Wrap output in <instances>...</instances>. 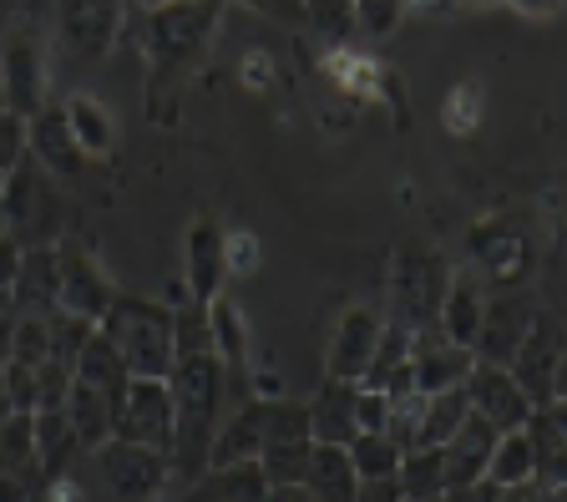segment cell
<instances>
[{
	"label": "cell",
	"instance_id": "cell-1",
	"mask_svg": "<svg viewBox=\"0 0 567 502\" xmlns=\"http://www.w3.org/2000/svg\"><path fill=\"white\" fill-rule=\"evenodd\" d=\"M167 391H173V447H167V462L183 472V478H203L208 472V447L218 417H224V366L218 356H177L173 371H167Z\"/></svg>",
	"mask_w": 567,
	"mask_h": 502
},
{
	"label": "cell",
	"instance_id": "cell-2",
	"mask_svg": "<svg viewBox=\"0 0 567 502\" xmlns=\"http://www.w3.org/2000/svg\"><path fill=\"white\" fill-rule=\"evenodd\" d=\"M96 330L117 346L127 376L167 381V371H173V360H177L173 356V310L167 305H153V299H142V295H117Z\"/></svg>",
	"mask_w": 567,
	"mask_h": 502
},
{
	"label": "cell",
	"instance_id": "cell-3",
	"mask_svg": "<svg viewBox=\"0 0 567 502\" xmlns=\"http://www.w3.org/2000/svg\"><path fill=\"white\" fill-rule=\"evenodd\" d=\"M224 0H167L163 11H153L147 21V57H153V76L183 72L193 57L203 51V41L213 37Z\"/></svg>",
	"mask_w": 567,
	"mask_h": 502
},
{
	"label": "cell",
	"instance_id": "cell-4",
	"mask_svg": "<svg viewBox=\"0 0 567 502\" xmlns=\"http://www.w3.org/2000/svg\"><path fill=\"white\" fill-rule=\"evenodd\" d=\"M507 371L532 407H563V330L553 310H532V330Z\"/></svg>",
	"mask_w": 567,
	"mask_h": 502
},
{
	"label": "cell",
	"instance_id": "cell-5",
	"mask_svg": "<svg viewBox=\"0 0 567 502\" xmlns=\"http://www.w3.org/2000/svg\"><path fill=\"white\" fill-rule=\"evenodd\" d=\"M112 437H117V442L153 447V452H167V447H173V391H167V381L132 376L117 401V427H112Z\"/></svg>",
	"mask_w": 567,
	"mask_h": 502
},
{
	"label": "cell",
	"instance_id": "cell-6",
	"mask_svg": "<svg viewBox=\"0 0 567 502\" xmlns=\"http://www.w3.org/2000/svg\"><path fill=\"white\" fill-rule=\"evenodd\" d=\"M96 457H102V478L117 502H157L163 498L167 472H173L167 452H153V447L117 442V437H112L106 447H96Z\"/></svg>",
	"mask_w": 567,
	"mask_h": 502
},
{
	"label": "cell",
	"instance_id": "cell-7",
	"mask_svg": "<svg viewBox=\"0 0 567 502\" xmlns=\"http://www.w3.org/2000/svg\"><path fill=\"white\" fill-rule=\"evenodd\" d=\"M532 310H537L532 295H486L482 325H476V340H472L476 366H502L507 371L532 330Z\"/></svg>",
	"mask_w": 567,
	"mask_h": 502
},
{
	"label": "cell",
	"instance_id": "cell-8",
	"mask_svg": "<svg viewBox=\"0 0 567 502\" xmlns=\"http://www.w3.org/2000/svg\"><path fill=\"white\" fill-rule=\"evenodd\" d=\"M0 107L21 122L47 107V61H41V41L31 31H16L0 47Z\"/></svg>",
	"mask_w": 567,
	"mask_h": 502
},
{
	"label": "cell",
	"instance_id": "cell-9",
	"mask_svg": "<svg viewBox=\"0 0 567 502\" xmlns=\"http://www.w3.org/2000/svg\"><path fill=\"white\" fill-rule=\"evenodd\" d=\"M56 269H61V295H56L61 310L102 325V315L112 310V299H117V285L102 275V264L76 239H66V244H56Z\"/></svg>",
	"mask_w": 567,
	"mask_h": 502
},
{
	"label": "cell",
	"instance_id": "cell-10",
	"mask_svg": "<svg viewBox=\"0 0 567 502\" xmlns=\"http://www.w3.org/2000/svg\"><path fill=\"white\" fill-rule=\"evenodd\" d=\"M446 279H451V269L441 259H411V254H405V259L395 264V305H390V320L405 325V330L436 325Z\"/></svg>",
	"mask_w": 567,
	"mask_h": 502
},
{
	"label": "cell",
	"instance_id": "cell-11",
	"mask_svg": "<svg viewBox=\"0 0 567 502\" xmlns=\"http://www.w3.org/2000/svg\"><path fill=\"white\" fill-rule=\"evenodd\" d=\"M476 356L466 346H451L441 325H421L411 330V376H415V391L436 396V391H451L472 376Z\"/></svg>",
	"mask_w": 567,
	"mask_h": 502
},
{
	"label": "cell",
	"instance_id": "cell-12",
	"mask_svg": "<svg viewBox=\"0 0 567 502\" xmlns=\"http://www.w3.org/2000/svg\"><path fill=\"white\" fill-rule=\"evenodd\" d=\"M461 391H466V407L492 421L496 431H517L522 421L532 417V401L522 396V386L512 381V371H502V366H472V376L461 381Z\"/></svg>",
	"mask_w": 567,
	"mask_h": 502
},
{
	"label": "cell",
	"instance_id": "cell-13",
	"mask_svg": "<svg viewBox=\"0 0 567 502\" xmlns=\"http://www.w3.org/2000/svg\"><path fill=\"white\" fill-rule=\"evenodd\" d=\"M25 157L41 173H56V178H82L86 167V153L76 147L61 107H41L35 117H25Z\"/></svg>",
	"mask_w": 567,
	"mask_h": 502
},
{
	"label": "cell",
	"instance_id": "cell-14",
	"mask_svg": "<svg viewBox=\"0 0 567 502\" xmlns=\"http://www.w3.org/2000/svg\"><path fill=\"white\" fill-rule=\"evenodd\" d=\"M380 330H385V315H380L375 305H350V310L340 315L334 340H330V376H334V381H354V386H360L370 356H375Z\"/></svg>",
	"mask_w": 567,
	"mask_h": 502
},
{
	"label": "cell",
	"instance_id": "cell-15",
	"mask_svg": "<svg viewBox=\"0 0 567 502\" xmlns=\"http://www.w3.org/2000/svg\"><path fill=\"white\" fill-rule=\"evenodd\" d=\"M496 437H502V431H496L492 421L476 417V411H466V421H461V427L446 437V447H441V467H446V492H451V488H472V482L486 478V462H492Z\"/></svg>",
	"mask_w": 567,
	"mask_h": 502
},
{
	"label": "cell",
	"instance_id": "cell-16",
	"mask_svg": "<svg viewBox=\"0 0 567 502\" xmlns=\"http://www.w3.org/2000/svg\"><path fill=\"white\" fill-rule=\"evenodd\" d=\"M228 234L213 218H193L188 228V295L198 299V305H213V299L224 295L228 285Z\"/></svg>",
	"mask_w": 567,
	"mask_h": 502
},
{
	"label": "cell",
	"instance_id": "cell-17",
	"mask_svg": "<svg viewBox=\"0 0 567 502\" xmlns=\"http://www.w3.org/2000/svg\"><path fill=\"white\" fill-rule=\"evenodd\" d=\"M61 295V269H56V249L51 244H31L21 249V269L11 279V299L16 315H51Z\"/></svg>",
	"mask_w": 567,
	"mask_h": 502
},
{
	"label": "cell",
	"instance_id": "cell-18",
	"mask_svg": "<svg viewBox=\"0 0 567 502\" xmlns=\"http://www.w3.org/2000/svg\"><path fill=\"white\" fill-rule=\"evenodd\" d=\"M354 391L360 386L354 381H324L319 386V396L309 401V442L315 447H350L354 437H360V427H354Z\"/></svg>",
	"mask_w": 567,
	"mask_h": 502
},
{
	"label": "cell",
	"instance_id": "cell-19",
	"mask_svg": "<svg viewBox=\"0 0 567 502\" xmlns=\"http://www.w3.org/2000/svg\"><path fill=\"white\" fill-rule=\"evenodd\" d=\"M61 31L86 61H102L117 41V0H61Z\"/></svg>",
	"mask_w": 567,
	"mask_h": 502
},
{
	"label": "cell",
	"instance_id": "cell-20",
	"mask_svg": "<svg viewBox=\"0 0 567 502\" xmlns=\"http://www.w3.org/2000/svg\"><path fill=\"white\" fill-rule=\"evenodd\" d=\"M522 431H527V447H532V482L537 488H563V467H567L563 407H532Z\"/></svg>",
	"mask_w": 567,
	"mask_h": 502
},
{
	"label": "cell",
	"instance_id": "cell-21",
	"mask_svg": "<svg viewBox=\"0 0 567 502\" xmlns=\"http://www.w3.org/2000/svg\"><path fill=\"white\" fill-rule=\"evenodd\" d=\"M482 305H486L482 275H476V269H456V275L446 279V295H441V310H436V325L451 346L472 350L476 325H482Z\"/></svg>",
	"mask_w": 567,
	"mask_h": 502
},
{
	"label": "cell",
	"instance_id": "cell-22",
	"mask_svg": "<svg viewBox=\"0 0 567 502\" xmlns=\"http://www.w3.org/2000/svg\"><path fill=\"white\" fill-rule=\"evenodd\" d=\"M61 411H66V427H71V437H76V447H82V452H96V447L112 442V427H117V396L71 381L66 407H61Z\"/></svg>",
	"mask_w": 567,
	"mask_h": 502
},
{
	"label": "cell",
	"instance_id": "cell-23",
	"mask_svg": "<svg viewBox=\"0 0 567 502\" xmlns=\"http://www.w3.org/2000/svg\"><path fill=\"white\" fill-rule=\"evenodd\" d=\"M264 452V431H259V411L254 401L234 411L228 421H218L213 431V447H208V472H224V467H244V462H259Z\"/></svg>",
	"mask_w": 567,
	"mask_h": 502
},
{
	"label": "cell",
	"instance_id": "cell-24",
	"mask_svg": "<svg viewBox=\"0 0 567 502\" xmlns=\"http://www.w3.org/2000/svg\"><path fill=\"white\" fill-rule=\"evenodd\" d=\"M71 381L96 386V391H106V396H117L122 401V391H127L132 376H127V366H122L117 346H112L102 330H92L86 335V346L76 350V360H71Z\"/></svg>",
	"mask_w": 567,
	"mask_h": 502
},
{
	"label": "cell",
	"instance_id": "cell-25",
	"mask_svg": "<svg viewBox=\"0 0 567 502\" xmlns=\"http://www.w3.org/2000/svg\"><path fill=\"white\" fill-rule=\"evenodd\" d=\"M305 488L315 502H354L360 478H354V467H350V452L344 447H315L309 452Z\"/></svg>",
	"mask_w": 567,
	"mask_h": 502
},
{
	"label": "cell",
	"instance_id": "cell-26",
	"mask_svg": "<svg viewBox=\"0 0 567 502\" xmlns=\"http://www.w3.org/2000/svg\"><path fill=\"white\" fill-rule=\"evenodd\" d=\"M395 488L401 502H436L446 492V467H441V447H415L395 467Z\"/></svg>",
	"mask_w": 567,
	"mask_h": 502
},
{
	"label": "cell",
	"instance_id": "cell-27",
	"mask_svg": "<svg viewBox=\"0 0 567 502\" xmlns=\"http://www.w3.org/2000/svg\"><path fill=\"white\" fill-rule=\"evenodd\" d=\"M61 112H66V127H71V137H76V147H82L86 157L112 153V117H106V107L96 102V96H71Z\"/></svg>",
	"mask_w": 567,
	"mask_h": 502
},
{
	"label": "cell",
	"instance_id": "cell-28",
	"mask_svg": "<svg viewBox=\"0 0 567 502\" xmlns=\"http://www.w3.org/2000/svg\"><path fill=\"white\" fill-rule=\"evenodd\" d=\"M486 482L492 488H522L532 482V447H527V431H502L492 447V462H486Z\"/></svg>",
	"mask_w": 567,
	"mask_h": 502
},
{
	"label": "cell",
	"instance_id": "cell-29",
	"mask_svg": "<svg viewBox=\"0 0 567 502\" xmlns=\"http://www.w3.org/2000/svg\"><path fill=\"white\" fill-rule=\"evenodd\" d=\"M350 467L360 482H390L395 478V467H401V452H395V442L390 437H380V431H360L350 447Z\"/></svg>",
	"mask_w": 567,
	"mask_h": 502
},
{
	"label": "cell",
	"instance_id": "cell-30",
	"mask_svg": "<svg viewBox=\"0 0 567 502\" xmlns=\"http://www.w3.org/2000/svg\"><path fill=\"white\" fill-rule=\"evenodd\" d=\"M405 360H411V330H405V325H395V320H385V330H380L375 356H370L360 386H365V391H385V381L401 371Z\"/></svg>",
	"mask_w": 567,
	"mask_h": 502
},
{
	"label": "cell",
	"instance_id": "cell-31",
	"mask_svg": "<svg viewBox=\"0 0 567 502\" xmlns=\"http://www.w3.org/2000/svg\"><path fill=\"white\" fill-rule=\"evenodd\" d=\"M466 391L451 386V391L425 396V411H421V447H446V437L466 421Z\"/></svg>",
	"mask_w": 567,
	"mask_h": 502
},
{
	"label": "cell",
	"instance_id": "cell-32",
	"mask_svg": "<svg viewBox=\"0 0 567 502\" xmlns=\"http://www.w3.org/2000/svg\"><path fill=\"white\" fill-rule=\"evenodd\" d=\"M309 452H315V442H279V447H264V452H259L264 482H269V488H305Z\"/></svg>",
	"mask_w": 567,
	"mask_h": 502
},
{
	"label": "cell",
	"instance_id": "cell-33",
	"mask_svg": "<svg viewBox=\"0 0 567 502\" xmlns=\"http://www.w3.org/2000/svg\"><path fill=\"white\" fill-rule=\"evenodd\" d=\"M208 350H213L208 305H198V299L173 305V356H208Z\"/></svg>",
	"mask_w": 567,
	"mask_h": 502
},
{
	"label": "cell",
	"instance_id": "cell-34",
	"mask_svg": "<svg viewBox=\"0 0 567 502\" xmlns=\"http://www.w3.org/2000/svg\"><path fill=\"white\" fill-rule=\"evenodd\" d=\"M41 320H47V340H51V360H76V350L86 346V335L96 330L92 320H82V315H71V310H51V315H41Z\"/></svg>",
	"mask_w": 567,
	"mask_h": 502
},
{
	"label": "cell",
	"instance_id": "cell-35",
	"mask_svg": "<svg viewBox=\"0 0 567 502\" xmlns=\"http://www.w3.org/2000/svg\"><path fill=\"white\" fill-rule=\"evenodd\" d=\"M11 360L16 366H47L51 360V340H47V320L41 315H16Z\"/></svg>",
	"mask_w": 567,
	"mask_h": 502
},
{
	"label": "cell",
	"instance_id": "cell-36",
	"mask_svg": "<svg viewBox=\"0 0 567 502\" xmlns=\"http://www.w3.org/2000/svg\"><path fill=\"white\" fill-rule=\"evenodd\" d=\"M305 21H315V31L330 41H344L354 37V0H305Z\"/></svg>",
	"mask_w": 567,
	"mask_h": 502
},
{
	"label": "cell",
	"instance_id": "cell-37",
	"mask_svg": "<svg viewBox=\"0 0 567 502\" xmlns=\"http://www.w3.org/2000/svg\"><path fill=\"white\" fill-rule=\"evenodd\" d=\"M405 16V0H354V31H365V37H390Z\"/></svg>",
	"mask_w": 567,
	"mask_h": 502
},
{
	"label": "cell",
	"instance_id": "cell-38",
	"mask_svg": "<svg viewBox=\"0 0 567 502\" xmlns=\"http://www.w3.org/2000/svg\"><path fill=\"white\" fill-rule=\"evenodd\" d=\"M71 391V366L66 360H47L35 366V411H61Z\"/></svg>",
	"mask_w": 567,
	"mask_h": 502
},
{
	"label": "cell",
	"instance_id": "cell-39",
	"mask_svg": "<svg viewBox=\"0 0 567 502\" xmlns=\"http://www.w3.org/2000/svg\"><path fill=\"white\" fill-rule=\"evenodd\" d=\"M21 157H25V122L0 107V188H6V178L16 173Z\"/></svg>",
	"mask_w": 567,
	"mask_h": 502
},
{
	"label": "cell",
	"instance_id": "cell-40",
	"mask_svg": "<svg viewBox=\"0 0 567 502\" xmlns=\"http://www.w3.org/2000/svg\"><path fill=\"white\" fill-rule=\"evenodd\" d=\"M0 386H6V401L11 411H35V366H6L0 371Z\"/></svg>",
	"mask_w": 567,
	"mask_h": 502
},
{
	"label": "cell",
	"instance_id": "cell-41",
	"mask_svg": "<svg viewBox=\"0 0 567 502\" xmlns=\"http://www.w3.org/2000/svg\"><path fill=\"white\" fill-rule=\"evenodd\" d=\"M385 411H390V401H385V391H354V427L360 431H385Z\"/></svg>",
	"mask_w": 567,
	"mask_h": 502
},
{
	"label": "cell",
	"instance_id": "cell-42",
	"mask_svg": "<svg viewBox=\"0 0 567 502\" xmlns=\"http://www.w3.org/2000/svg\"><path fill=\"white\" fill-rule=\"evenodd\" d=\"M472 96H476V86H461V92L451 96V102H446V127H456V132L472 127V122H476V102H472Z\"/></svg>",
	"mask_w": 567,
	"mask_h": 502
},
{
	"label": "cell",
	"instance_id": "cell-43",
	"mask_svg": "<svg viewBox=\"0 0 567 502\" xmlns=\"http://www.w3.org/2000/svg\"><path fill=\"white\" fill-rule=\"evenodd\" d=\"M224 249H228V275H234V269L244 275V269H254V259H259V244L248 239V234H228Z\"/></svg>",
	"mask_w": 567,
	"mask_h": 502
},
{
	"label": "cell",
	"instance_id": "cell-44",
	"mask_svg": "<svg viewBox=\"0 0 567 502\" xmlns=\"http://www.w3.org/2000/svg\"><path fill=\"white\" fill-rule=\"evenodd\" d=\"M41 498V488H35L31 478H21V472H0V502H31Z\"/></svg>",
	"mask_w": 567,
	"mask_h": 502
},
{
	"label": "cell",
	"instance_id": "cell-45",
	"mask_svg": "<svg viewBox=\"0 0 567 502\" xmlns=\"http://www.w3.org/2000/svg\"><path fill=\"white\" fill-rule=\"evenodd\" d=\"M496 502H563V488H537V482H522V488H502Z\"/></svg>",
	"mask_w": 567,
	"mask_h": 502
},
{
	"label": "cell",
	"instance_id": "cell-46",
	"mask_svg": "<svg viewBox=\"0 0 567 502\" xmlns=\"http://www.w3.org/2000/svg\"><path fill=\"white\" fill-rule=\"evenodd\" d=\"M16 269H21V244L11 234H0V289H11Z\"/></svg>",
	"mask_w": 567,
	"mask_h": 502
},
{
	"label": "cell",
	"instance_id": "cell-47",
	"mask_svg": "<svg viewBox=\"0 0 567 502\" xmlns=\"http://www.w3.org/2000/svg\"><path fill=\"white\" fill-rule=\"evenodd\" d=\"M254 11L279 16V21H305V0H248Z\"/></svg>",
	"mask_w": 567,
	"mask_h": 502
},
{
	"label": "cell",
	"instance_id": "cell-48",
	"mask_svg": "<svg viewBox=\"0 0 567 502\" xmlns=\"http://www.w3.org/2000/svg\"><path fill=\"white\" fill-rule=\"evenodd\" d=\"M354 502H401V488H395V478L390 482H360Z\"/></svg>",
	"mask_w": 567,
	"mask_h": 502
},
{
	"label": "cell",
	"instance_id": "cell-49",
	"mask_svg": "<svg viewBox=\"0 0 567 502\" xmlns=\"http://www.w3.org/2000/svg\"><path fill=\"white\" fill-rule=\"evenodd\" d=\"M507 6L522 16H532V21H547V16L563 11V0H507Z\"/></svg>",
	"mask_w": 567,
	"mask_h": 502
},
{
	"label": "cell",
	"instance_id": "cell-50",
	"mask_svg": "<svg viewBox=\"0 0 567 502\" xmlns=\"http://www.w3.org/2000/svg\"><path fill=\"white\" fill-rule=\"evenodd\" d=\"M11 330H16V315H0V371L11 366Z\"/></svg>",
	"mask_w": 567,
	"mask_h": 502
},
{
	"label": "cell",
	"instance_id": "cell-51",
	"mask_svg": "<svg viewBox=\"0 0 567 502\" xmlns=\"http://www.w3.org/2000/svg\"><path fill=\"white\" fill-rule=\"evenodd\" d=\"M0 315H16V299H11V289H0Z\"/></svg>",
	"mask_w": 567,
	"mask_h": 502
},
{
	"label": "cell",
	"instance_id": "cell-52",
	"mask_svg": "<svg viewBox=\"0 0 567 502\" xmlns=\"http://www.w3.org/2000/svg\"><path fill=\"white\" fill-rule=\"evenodd\" d=\"M137 6H142V11H163L167 0H137Z\"/></svg>",
	"mask_w": 567,
	"mask_h": 502
},
{
	"label": "cell",
	"instance_id": "cell-53",
	"mask_svg": "<svg viewBox=\"0 0 567 502\" xmlns=\"http://www.w3.org/2000/svg\"><path fill=\"white\" fill-rule=\"evenodd\" d=\"M466 6H486V0H466Z\"/></svg>",
	"mask_w": 567,
	"mask_h": 502
},
{
	"label": "cell",
	"instance_id": "cell-54",
	"mask_svg": "<svg viewBox=\"0 0 567 502\" xmlns=\"http://www.w3.org/2000/svg\"><path fill=\"white\" fill-rule=\"evenodd\" d=\"M436 502H441V498H436Z\"/></svg>",
	"mask_w": 567,
	"mask_h": 502
}]
</instances>
